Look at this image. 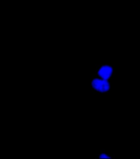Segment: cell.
<instances>
[{
    "label": "cell",
    "mask_w": 140,
    "mask_h": 159,
    "mask_svg": "<svg viewBox=\"0 0 140 159\" xmlns=\"http://www.w3.org/2000/svg\"><path fill=\"white\" fill-rule=\"evenodd\" d=\"M91 85L92 90L97 93L105 94L110 91V81L102 79L100 77L92 75L91 76Z\"/></svg>",
    "instance_id": "cell-1"
},
{
    "label": "cell",
    "mask_w": 140,
    "mask_h": 159,
    "mask_svg": "<svg viewBox=\"0 0 140 159\" xmlns=\"http://www.w3.org/2000/svg\"><path fill=\"white\" fill-rule=\"evenodd\" d=\"M115 66L113 65H97L95 75L102 79L110 81L115 77Z\"/></svg>",
    "instance_id": "cell-2"
}]
</instances>
